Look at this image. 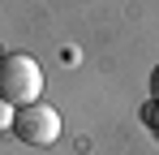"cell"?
I'll return each instance as SVG.
<instances>
[{"label": "cell", "mask_w": 159, "mask_h": 155, "mask_svg": "<svg viewBox=\"0 0 159 155\" xmlns=\"http://www.w3.org/2000/svg\"><path fill=\"white\" fill-rule=\"evenodd\" d=\"M43 95V69L39 60L26 56V52H4L0 56V99L17 103V108H30Z\"/></svg>", "instance_id": "6da1fadb"}, {"label": "cell", "mask_w": 159, "mask_h": 155, "mask_svg": "<svg viewBox=\"0 0 159 155\" xmlns=\"http://www.w3.org/2000/svg\"><path fill=\"white\" fill-rule=\"evenodd\" d=\"M13 134H17L26 147H52L56 138H60V112H56L52 103H30V108H17Z\"/></svg>", "instance_id": "7a4b0ae2"}, {"label": "cell", "mask_w": 159, "mask_h": 155, "mask_svg": "<svg viewBox=\"0 0 159 155\" xmlns=\"http://www.w3.org/2000/svg\"><path fill=\"white\" fill-rule=\"evenodd\" d=\"M13 121H17L13 103H4V99H0V134H4V129H13Z\"/></svg>", "instance_id": "3957f363"}, {"label": "cell", "mask_w": 159, "mask_h": 155, "mask_svg": "<svg viewBox=\"0 0 159 155\" xmlns=\"http://www.w3.org/2000/svg\"><path fill=\"white\" fill-rule=\"evenodd\" d=\"M142 121H146V125H151V129H155V134H159V99H155V103H146V108H142Z\"/></svg>", "instance_id": "277c9868"}, {"label": "cell", "mask_w": 159, "mask_h": 155, "mask_svg": "<svg viewBox=\"0 0 159 155\" xmlns=\"http://www.w3.org/2000/svg\"><path fill=\"white\" fill-rule=\"evenodd\" d=\"M151 95H155V99H159V65H155V69H151Z\"/></svg>", "instance_id": "5b68a950"}]
</instances>
